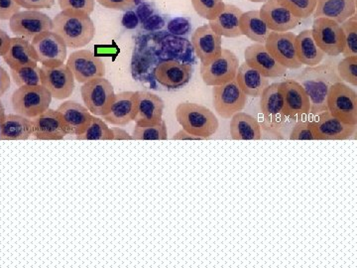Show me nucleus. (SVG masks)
<instances>
[{"label": "nucleus", "mask_w": 357, "mask_h": 268, "mask_svg": "<svg viewBox=\"0 0 357 268\" xmlns=\"http://www.w3.org/2000/svg\"><path fill=\"white\" fill-rule=\"evenodd\" d=\"M67 66L79 83H88L91 80L105 76V65L102 58L86 49L73 52L68 59Z\"/></svg>", "instance_id": "2eb2a0df"}, {"label": "nucleus", "mask_w": 357, "mask_h": 268, "mask_svg": "<svg viewBox=\"0 0 357 268\" xmlns=\"http://www.w3.org/2000/svg\"><path fill=\"white\" fill-rule=\"evenodd\" d=\"M0 54L10 70L36 67L38 58L31 43L22 37H11L0 29Z\"/></svg>", "instance_id": "39448f33"}, {"label": "nucleus", "mask_w": 357, "mask_h": 268, "mask_svg": "<svg viewBox=\"0 0 357 268\" xmlns=\"http://www.w3.org/2000/svg\"><path fill=\"white\" fill-rule=\"evenodd\" d=\"M296 51L301 64L307 67L321 64L326 56L314 42L310 29L304 30L296 36Z\"/></svg>", "instance_id": "7c9ffc66"}, {"label": "nucleus", "mask_w": 357, "mask_h": 268, "mask_svg": "<svg viewBox=\"0 0 357 268\" xmlns=\"http://www.w3.org/2000/svg\"><path fill=\"white\" fill-rule=\"evenodd\" d=\"M81 95L89 112L98 117L109 112L115 98L114 86L105 77L84 83L81 88Z\"/></svg>", "instance_id": "6e6552de"}, {"label": "nucleus", "mask_w": 357, "mask_h": 268, "mask_svg": "<svg viewBox=\"0 0 357 268\" xmlns=\"http://www.w3.org/2000/svg\"><path fill=\"white\" fill-rule=\"evenodd\" d=\"M241 34L256 43L264 44L270 34L269 28L262 20L259 10L243 13L239 20Z\"/></svg>", "instance_id": "473e14b6"}, {"label": "nucleus", "mask_w": 357, "mask_h": 268, "mask_svg": "<svg viewBox=\"0 0 357 268\" xmlns=\"http://www.w3.org/2000/svg\"><path fill=\"white\" fill-rule=\"evenodd\" d=\"M135 13L139 18L140 23L144 22L150 16L155 13V7L150 2L142 1L140 0L139 3L136 6Z\"/></svg>", "instance_id": "09e8293b"}, {"label": "nucleus", "mask_w": 357, "mask_h": 268, "mask_svg": "<svg viewBox=\"0 0 357 268\" xmlns=\"http://www.w3.org/2000/svg\"><path fill=\"white\" fill-rule=\"evenodd\" d=\"M311 126L316 140L326 141L349 140L356 133L357 126L344 124L328 110L316 114V117L311 119Z\"/></svg>", "instance_id": "f3484780"}, {"label": "nucleus", "mask_w": 357, "mask_h": 268, "mask_svg": "<svg viewBox=\"0 0 357 268\" xmlns=\"http://www.w3.org/2000/svg\"><path fill=\"white\" fill-rule=\"evenodd\" d=\"M191 29V21L189 18L175 17L167 23V30L174 36H185Z\"/></svg>", "instance_id": "37998d69"}, {"label": "nucleus", "mask_w": 357, "mask_h": 268, "mask_svg": "<svg viewBox=\"0 0 357 268\" xmlns=\"http://www.w3.org/2000/svg\"><path fill=\"white\" fill-rule=\"evenodd\" d=\"M248 102V96L237 84L236 80L222 86L213 87V107L222 119H231L237 112H243Z\"/></svg>", "instance_id": "9b49d317"}, {"label": "nucleus", "mask_w": 357, "mask_h": 268, "mask_svg": "<svg viewBox=\"0 0 357 268\" xmlns=\"http://www.w3.org/2000/svg\"><path fill=\"white\" fill-rule=\"evenodd\" d=\"M326 107L331 114L344 124L357 126V94L344 82H337L331 87Z\"/></svg>", "instance_id": "423d86ee"}, {"label": "nucleus", "mask_w": 357, "mask_h": 268, "mask_svg": "<svg viewBox=\"0 0 357 268\" xmlns=\"http://www.w3.org/2000/svg\"><path fill=\"white\" fill-rule=\"evenodd\" d=\"M137 114V91L115 94L114 103L103 121L115 126H126L135 119Z\"/></svg>", "instance_id": "5701e85b"}, {"label": "nucleus", "mask_w": 357, "mask_h": 268, "mask_svg": "<svg viewBox=\"0 0 357 268\" xmlns=\"http://www.w3.org/2000/svg\"><path fill=\"white\" fill-rule=\"evenodd\" d=\"M0 67H1V54H0Z\"/></svg>", "instance_id": "13d9d810"}, {"label": "nucleus", "mask_w": 357, "mask_h": 268, "mask_svg": "<svg viewBox=\"0 0 357 268\" xmlns=\"http://www.w3.org/2000/svg\"><path fill=\"white\" fill-rule=\"evenodd\" d=\"M16 2L26 10L51 9L55 6V0H16Z\"/></svg>", "instance_id": "a18cd8bd"}, {"label": "nucleus", "mask_w": 357, "mask_h": 268, "mask_svg": "<svg viewBox=\"0 0 357 268\" xmlns=\"http://www.w3.org/2000/svg\"><path fill=\"white\" fill-rule=\"evenodd\" d=\"M63 11H73L91 15L95 9L96 0H58Z\"/></svg>", "instance_id": "a19ab883"}, {"label": "nucleus", "mask_w": 357, "mask_h": 268, "mask_svg": "<svg viewBox=\"0 0 357 268\" xmlns=\"http://www.w3.org/2000/svg\"><path fill=\"white\" fill-rule=\"evenodd\" d=\"M21 7L16 0H0V20H9L20 13Z\"/></svg>", "instance_id": "49530a36"}, {"label": "nucleus", "mask_w": 357, "mask_h": 268, "mask_svg": "<svg viewBox=\"0 0 357 268\" xmlns=\"http://www.w3.org/2000/svg\"><path fill=\"white\" fill-rule=\"evenodd\" d=\"M114 140H133L132 135L121 128H112Z\"/></svg>", "instance_id": "864d4df0"}, {"label": "nucleus", "mask_w": 357, "mask_h": 268, "mask_svg": "<svg viewBox=\"0 0 357 268\" xmlns=\"http://www.w3.org/2000/svg\"><path fill=\"white\" fill-rule=\"evenodd\" d=\"M4 117H6V110H4L3 103H2L1 98H0V121L3 119Z\"/></svg>", "instance_id": "5fc2aeb1"}, {"label": "nucleus", "mask_w": 357, "mask_h": 268, "mask_svg": "<svg viewBox=\"0 0 357 268\" xmlns=\"http://www.w3.org/2000/svg\"><path fill=\"white\" fill-rule=\"evenodd\" d=\"M165 103L159 96L149 91H137V126H154L163 121Z\"/></svg>", "instance_id": "393cba45"}, {"label": "nucleus", "mask_w": 357, "mask_h": 268, "mask_svg": "<svg viewBox=\"0 0 357 268\" xmlns=\"http://www.w3.org/2000/svg\"><path fill=\"white\" fill-rule=\"evenodd\" d=\"M260 110L272 133H278L287 121L280 83L269 84L260 96Z\"/></svg>", "instance_id": "f8f14e48"}, {"label": "nucleus", "mask_w": 357, "mask_h": 268, "mask_svg": "<svg viewBox=\"0 0 357 268\" xmlns=\"http://www.w3.org/2000/svg\"><path fill=\"white\" fill-rule=\"evenodd\" d=\"M77 140H114V133L112 128H109L107 122L98 119L93 115V121H91L88 128L84 133L77 135Z\"/></svg>", "instance_id": "72a5a7b5"}, {"label": "nucleus", "mask_w": 357, "mask_h": 268, "mask_svg": "<svg viewBox=\"0 0 357 268\" xmlns=\"http://www.w3.org/2000/svg\"><path fill=\"white\" fill-rule=\"evenodd\" d=\"M344 35V49L342 55L344 57L357 56V16L352 15L340 24Z\"/></svg>", "instance_id": "c9c22d12"}, {"label": "nucleus", "mask_w": 357, "mask_h": 268, "mask_svg": "<svg viewBox=\"0 0 357 268\" xmlns=\"http://www.w3.org/2000/svg\"><path fill=\"white\" fill-rule=\"evenodd\" d=\"M50 16L40 10H24L14 14L9 20V27L14 36L22 37L32 41L37 35L45 31H51Z\"/></svg>", "instance_id": "ddd939ff"}, {"label": "nucleus", "mask_w": 357, "mask_h": 268, "mask_svg": "<svg viewBox=\"0 0 357 268\" xmlns=\"http://www.w3.org/2000/svg\"><path fill=\"white\" fill-rule=\"evenodd\" d=\"M11 77L18 88L25 86H39L42 84L41 69L36 67H24L11 70Z\"/></svg>", "instance_id": "e433bc0d"}, {"label": "nucleus", "mask_w": 357, "mask_h": 268, "mask_svg": "<svg viewBox=\"0 0 357 268\" xmlns=\"http://www.w3.org/2000/svg\"><path fill=\"white\" fill-rule=\"evenodd\" d=\"M0 21H1V20H0ZM0 29H1V28H0Z\"/></svg>", "instance_id": "bf43d9fd"}, {"label": "nucleus", "mask_w": 357, "mask_h": 268, "mask_svg": "<svg viewBox=\"0 0 357 268\" xmlns=\"http://www.w3.org/2000/svg\"><path fill=\"white\" fill-rule=\"evenodd\" d=\"M289 138L290 140H316L312 133L311 121L304 119L296 122Z\"/></svg>", "instance_id": "79ce46f5"}, {"label": "nucleus", "mask_w": 357, "mask_h": 268, "mask_svg": "<svg viewBox=\"0 0 357 268\" xmlns=\"http://www.w3.org/2000/svg\"><path fill=\"white\" fill-rule=\"evenodd\" d=\"M296 36L293 32H270L265 41L268 52L286 69H300L302 68L296 51Z\"/></svg>", "instance_id": "4468645a"}, {"label": "nucleus", "mask_w": 357, "mask_h": 268, "mask_svg": "<svg viewBox=\"0 0 357 268\" xmlns=\"http://www.w3.org/2000/svg\"><path fill=\"white\" fill-rule=\"evenodd\" d=\"M239 60L234 52L223 49L217 58L201 63V76L206 86L217 87L236 80Z\"/></svg>", "instance_id": "0eeeda50"}, {"label": "nucleus", "mask_w": 357, "mask_h": 268, "mask_svg": "<svg viewBox=\"0 0 357 268\" xmlns=\"http://www.w3.org/2000/svg\"><path fill=\"white\" fill-rule=\"evenodd\" d=\"M229 131L234 140H260L262 138L260 122L252 115L243 112H237L231 117Z\"/></svg>", "instance_id": "cd10ccee"}, {"label": "nucleus", "mask_w": 357, "mask_h": 268, "mask_svg": "<svg viewBox=\"0 0 357 268\" xmlns=\"http://www.w3.org/2000/svg\"><path fill=\"white\" fill-rule=\"evenodd\" d=\"M121 23L126 29H135L140 24V21L135 11L130 9V10L126 11V13L123 14Z\"/></svg>", "instance_id": "8fccbe9b"}, {"label": "nucleus", "mask_w": 357, "mask_h": 268, "mask_svg": "<svg viewBox=\"0 0 357 268\" xmlns=\"http://www.w3.org/2000/svg\"><path fill=\"white\" fill-rule=\"evenodd\" d=\"M100 6L114 10L128 11L139 3L140 0H96Z\"/></svg>", "instance_id": "c03bdc74"}, {"label": "nucleus", "mask_w": 357, "mask_h": 268, "mask_svg": "<svg viewBox=\"0 0 357 268\" xmlns=\"http://www.w3.org/2000/svg\"><path fill=\"white\" fill-rule=\"evenodd\" d=\"M281 6L286 7L296 17L307 20L312 15L318 0H277Z\"/></svg>", "instance_id": "4c0bfd02"}, {"label": "nucleus", "mask_w": 357, "mask_h": 268, "mask_svg": "<svg viewBox=\"0 0 357 268\" xmlns=\"http://www.w3.org/2000/svg\"><path fill=\"white\" fill-rule=\"evenodd\" d=\"M57 110L64 117L72 134L76 136L84 133L93 119V114L86 107L75 100L63 103Z\"/></svg>", "instance_id": "c85d7f7f"}, {"label": "nucleus", "mask_w": 357, "mask_h": 268, "mask_svg": "<svg viewBox=\"0 0 357 268\" xmlns=\"http://www.w3.org/2000/svg\"><path fill=\"white\" fill-rule=\"evenodd\" d=\"M236 80L243 93L251 98H259L263 91L270 84L267 77L262 76L258 70L246 63L239 65Z\"/></svg>", "instance_id": "c756f323"}, {"label": "nucleus", "mask_w": 357, "mask_h": 268, "mask_svg": "<svg viewBox=\"0 0 357 268\" xmlns=\"http://www.w3.org/2000/svg\"><path fill=\"white\" fill-rule=\"evenodd\" d=\"M195 11L204 20H215L225 6L223 0H191Z\"/></svg>", "instance_id": "58836bf2"}, {"label": "nucleus", "mask_w": 357, "mask_h": 268, "mask_svg": "<svg viewBox=\"0 0 357 268\" xmlns=\"http://www.w3.org/2000/svg\"><path fill=\"white\" fill-rule=\"evenodd\" d=\"M172 140L181 141L204 140V138L187 133V131H184L183 128L178 131L177 133L174 134Z\"/></svg>", "instance_id": "603ef678"}, {"label": "nucleus", "mask_w": 357, "mask_h": 268, "mask_svg": "<svg viewBox=\"0 0 357 268\" xmlns=\"http://www.w3.org/2000/svg\"><path fill=\"white\" fill-rule=\"evenodd\" d=\"M248 1H250V2H256V3H264L265 1H266V0H248Z\"/></svg>", "instance_id": "6e6d98bb"}, {"label": "nucleus", "mask_w": 357, "mask_h": 268, "mask_svg": "<svg viewBox=\"0 0 357 268\" xmlns=\"http://www.w3.org/2000/svg\"><path fill=\"white\" fill-rule=\"evenodd\" d=\"M259 13L270 31H291L301 22L300 18L296 17L277 0H266L260 8Z\"/></svg>", "instance_id": "b1692460"}, {"label": "nucleus", "mask_w": 357, "mask_h": 268, "mask_svg": "<svg viewBox=\"0 0 357 268\" xmlns=\"http://www.w3.org/2000/svg\"><path fill=\"white\" fill-rule=\"evenodd\" d=\"M244 59L246 64L258 70L267 79L284 77L287 73V69L275 60L264 44L256 43L246 47Z\"/></svg>", "instance_id": "aec40b11"}, {"label": "nucleus", "mask_w": 357, "mask_h": 268, "mask_svg": "<svg viewBox=\"0 0 357 268\" xmlns=\"http://www.w3.org/2000/svg\"><path fill=\"white\" fill-rule=\"evenodd\" d=\"M52 96L48 89L39 86L20 87L14 91L11 103L14 112L29 119H34L49 109Z\"/></svg>", "instance_id": "20e7f679"}, {"label": "nucleus", "mask_w": 357, "mask_h": 268, "mask_svg": "<svg viewBox=\"0 0 357 268\" xmlns=\"http://www.w3.org/2000/svg\"><path fill=\"white\" fill-rule=\"evenodd\" d=\"M312 38L326 55L337 57L344 49V35L340 24L328 18H314L312 28Z\"/></svg>", "instance_id": "1a4fd4ad"}, {"label": "nucleus", "mask_w": 357, "mask_h": 268, "mask_svg": "<svg viewBox=\"0 0 357 268\" xmlns=\"http://www.w3.org/2000/svg\"><path fill=\"white\" fill-rule=\"evenodd\" d=\"M311 100V112L318 114L328 110L326 98L331 87L340 81L337 68L333 64L307 67L298 77Z\"/></svg>", "instance_id": "f03ea898"}, {"label": "nucleus", "mask_w": 357, "mask_h": 268, "mask_svg": "<svg viewBox=\"0 0 357 268\" xmlns=\"http://www.w3.org/2000/svg\"><path fill=\"white\" fill-rule=\"evenodd\" d=\"M0 140H3V137H2V131H1V121H0Z\"/></svg>", "instance_id": "4d7b16f0"}, {"label": "nucleus", "mask_w": 357, "mask_h": 268, "mask_svg": "<svg viewBox=\"0 0 357 268\" xmlns=\"http://www.w3.org/2000/svg\"><path fill=\"white\" fill-rule=\"evenodd\" d=\"M3 140H27L33 135L32 119L17 114H6L1 121Z\"/></svg>", "instance_id": "2f4dec72"}, {"label": "nucleus", "mask_w": 357, "mask_h": 268, "mask_svg": "<svg viewBox=\"0 0 357 268\" xmlns=\"http://www.w3.org/2000/svg\"><path fill=\"white\" fill-rule=\"evenodd\" d=\"M243 13V10L236 6L225 4L222 10L215 20H210L208 24L213 31L222 37L237 38L243 36L239 28V20Z\"/></svg>", "instance_id": "a878e982"}, {"label": "nucleus", "mask_w": 357, "mask_h": 268, "mask_svg": "<svg viewBox=\"0 0 357 268\" xmlns=\"http://www.w3.org/2000/svg\"><path fill=\"white\" fill-rule=\"evenodd\" d=\"M42 86L48 89L52 98L65 100L70 98L75 91V77L67 64L57 67L41 66Z\"/></svg>", "instance_id": "dca6fc26"}, {"label": "nucleus", "mask_w": 357, "mask_h": 268, "mask_svg": "<svg viewBox=\"0 0 357 268\" xmlns=\"http://www.w3.org/2000/svg\"><path fill=\"white\" fill-rule=\"evenodd\" d=\"M141 24H142V29L146 30L148 32L159 31L165 26L166 20L160 14L154 13Z\"/></svg>", "instance_id": "de8ad7c7"}, {"label": "nucleus", "mask_w": 357, "mask_h": 268, "mask_svg": "<svg viewBox=\"0 0 357 268\" xmlns=\"http://www.w3.org/2000/svg\"><path fill=\"white\" fill-rule=\"evenodd\" d=\"M133 140H166L168 131L165 121H162L154 126H137L135 124L132 133Z\"/></svg>", "instance_id": "f704fd0d"}, {"label": "nucleus", "mask_w": 357, "mask_h": 268, "mask_svg": "<svg viewBox=\"0 0 357 268\" xmlns=\"http://www.w3.org/2000/svg\"><path fill=\"white\" fill-rule=\"evenodd\" d=\"M283 91L285 114L288 119L299 121L311 114V100L304 87L296 80L280 83Z\"/></svg>", "instance_id": "a211bd4d"}, {"label": "nucleus", "mask_w": 357, "mask_h": 268, "mask_svg": "<svg viewBox=\"0 0 357 268\" xmlns=\"http://www.w3.org/2000/svg\"><path fill=\"white\" fill-rule=\"evenodd\" d=\"M191 43L201 63L210 62L222 51V37L213 31L210 24L197 28L192 32Z\"/></svg>", "instance_id": "4be33fe9"}, {"label": "nucleus", "mask_w": 357, "mask_h": 268, "mask_svg": "<svg viewBox=\"0 0 357 268\" xmlns=\"http://www.w3.org/2000/svg\"><path fill=\"white\" fill-rule=\"evenodd\" d=\"M11 80L8 72L4 68L0 67V96L4 95L10 88Z\"/></svg>", "instance_id": "3c124183"}, {"label": "nucleus", "mask_w": 357, "mask_h": 268, "mask_svg": "<svg viewBox=\"0 0 357 268\" xmlns=\"http://www.w3.org/2000/svg\"><path fill=\"white\" fill-rule=\"evenodd\" d=\"M192 75V65L177 60L162 61L154 69L155 80L161 86L170 89L185 86L191 80Z\"/></svg>", "instance_id": "412c9836"}, {"label": "nucleus", "mask_w": 357, "mask_h": 268, "mask_svg": "<svg viewBox=\"0 0 357 268\" xmlns=\"http://www.w3.org/2000/svg\"><path fill=\"white\" fill-rule=\"evenodd\" d=\"M356 13V0H318L314 17H325L342 24Z\"/></svg>", "instance_id": "bb28decb"}, {"label": "nucleus", "mask_w": 357, "mask_h": 268, "mask_svg": "<svg viewBox=\"0 0 357 268\" xmlns=\"http://www.w3.org/2000/svg\"><path fill=\"white\" fill-rule=\"evenodd\" d=\"M52 21V31L64 40L68 48H84L95 38V23L86 14L62 10Z\"/></svg>", "instance_id": "f257e3e1"}, {"label": "nucleus", "mask_w": 357, "mask_h": 268, "mask_svg": "<svg viewBox=\"0 0 357 268\" xmlns=\"http://www.w3.org/2000/svg\"><path fill=\"white\" fill-rule=\"evenodd\" d=\"M176 119L187 133L208 140L217 133L220 122L210 109L191 102L178 103L176 107Z\"/></svg>", "instance_id": "7ed1b4c3"}, {"label": "nucleus", "mask_w": 357, "mask_h": 268, "mask_svg": "<svg viewBox=\"0 0 357 268\" xmlns=\"http://www.w3.org/2000/svg\"><path fill=\"white\" fill-rule=\"evenodd\" d=\"M337 73L340 81L357 86V56L344 57L338 63Z\"/></svg>", "instance_id": "ea45409f"}, {"label": "nucleus", "mask_w": 357, "mask_h": 268, "mask_svg": "<svg viewBox=\"0 0 357 268\" xmlns=\"http://www.w3.org/2000/svg\"><path fill=\"white\" fill-rule=\"evenodd\" d=\"M33 135L38 140H62L72 134L64 117L58 110L48 109L32 119Z\"/></svg>", "instance_id": "6ab92c4d"}, {"label": "nucleus", "mask_w": 357, "mask_h": 268, "mask_svg": "<svg viewBox=\"0 0 357 268\" xmlns=\"http://www.w3.org/2000/svg\"><path fill=\"white\" fill-rule=\"evenodd\" d=\"M38 62L46 67H57L67 60V45L55 32L40 33L31 41Z\"/></svg>", "instance_id": "9d476101"}]
</instances>
